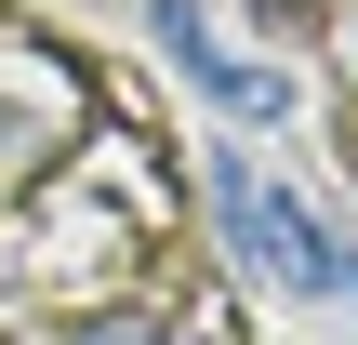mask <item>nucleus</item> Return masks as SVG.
Instances as JSON below:
<instances>
[{
  "mask_svg": "<svg viewBox=\"0 0 358 345\" xmlns=\"http://www.w3.org/2000/svg\"><path fill=\"white\" fill-rule=\"evenodd\" d=\"M159 53H173L226 120H279V106H292V80H279V66H239V53L213 40V13H199V0H159Z\"/></svg>",
  "mask_w": 358,
  "mask_h": 345,
  "instance_id": "2",
  "label": "nucleus"
},
{
  "mask_svg": "<svg viewBox=\"0 0 358 345\" xmlns=\"http://www.w3.org/2000/svg\"><path fill=\"white\" fill-rule=\"evenodd\" d=\"M199 186H213V226H226V253H239L252 279L319 293V306H332V293H358V253L319 226V213H306V199H292V186H266L239 146H213V160H199Z\"/></svg>",
  "mask_w": 358,
  "mask_h": 345,
  "instance_id": "1",
  "label": "nucleus"
},
{
  "mask_svg": "<svg viewBox=\"0 0 358 345\" xmlns=\"http://www.w3.org/2000/svg\"><path fill=\"white\" fill-rule=\"evenodd\" d=\"M66 345H173V332H159L146 306H106V319H80V332H66Z\"/></svg>",
  "mask_w": 358,
  "mask_h": 345,
  "instance_id": "3",
  "label": "nucleus"
}]
</instances>
